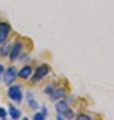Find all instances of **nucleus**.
Masks as SVG:
<instances>
[{"instance_id": "obj_10", "label": "nucleus", "mask_w": 114, "mask_h": 120, "mask_svg": "<svg viewBox=\"0 0 114 120\" xmlns=\"http://www.w3.org/2000/svg\"><path fill=\"white\" fill-rule=\"evenodd\" d=\"M9 49H10V45H9V44L4 45L3 46H1V49H0V54H1L3 56H7V55H8Z\"/></svg>"}, {"instance_id": "obj_2", "label": "nucleus", "mask_w": 114, "mask_h": 120, "mask_svg": "<svg viewBox=\"0 0 114 120\" xmlns=\"http://www.w3.org/2000/svg\"><path fill=\"white\" fill-rule=\"evenodd\" d=\"M49 72V68L46 65H43V66H41L39 68L35 71V74L33 75L32 79H31V82L32 83H36L38 82L41 79H42Z\"/></svg>"}, {"instance_id": "obj_5", "label": "nucleus", "mask_w": 114, "mask_h": 120, "mask_svg": "<svg viewBox=\"0 0 114 120\" xmlns=\"http://www.w3.org/2000/svg\"><path fill=\"white\" fill-rule=\"evenodd\" d=\"M21 49H22V44L20 41L16 42L14 45V46L12 48V51L10 52V60L11 61H14V60H16L18 58L19 55H20Z\"/></svg>"}, {"instance_id": "obj_1", "label": "nucleus", "mask_w": 114, "mask_h": 120, "mask_svg": "<svg viewBox=\"0 0 114 120\" xmlns=\"http://www.w3.org/2000/svg\"><path fill=\"white\" fill-rule=\"evenodd\" d=\"M8 96L9 98H11L14 102L19 103L22 99V93L19 86H12L8 90Z\"/></svg>"}, {"instance_id": "obj_14", "label": "nucleus", "mask_w": 114, "mask_h": 120, "mask_svg": "<svg viewBox=\"0 0 114 120\" xmlns=\"http://www.w3.org/2000/svg\"><path fill=\"white\" fill-rule=\"evenodd\" d=\"M78 119H91V117L88 115H84V114H80L78 117H77Z\"/></svg>"}, {"instance_id": "obj_7", "label": "nucleus", "mask_w": 114, "mask_h": 120, "mask_svg": "<svg viewBox=\"0 0 114 120\" xmlns=\"http://www.w3.org/2000/svg\"><path fill=\"white\" fill-rule=\"evenodd\" d=\"M65 96V90L64 89H58L55 92L52 93V100L53 101H57V100L63 98Z\"/></svg>"}, {"instance_id": "obj_11", "label": "nucleus", "mask_w": 114, "mask_h": 120, "mask_svg": "<svg viewBox=\"0 0 114 120\" xmlns=\"http://www.w3.org/2000/svg\"><path fill=\"white\" fill-rule=\"evenodd\" d=\"M31 94H27V101H28V103H29V105H30V107H32L33 109H35V108H38V104H36V102L34 101V99H33V97H32V99H31Z\"/></svg>"}, {"instance_id": "obj_9", "label": "nucleus", "mask_w": 114, "mask_h": 120, "mask_svg": "<svg viewBox=\"0 0 114 120\" xmlns=\"http://www.w3.org/2000/svg\"><path fill=\"white\" fill-rule=\"evenodd\" d=\"M9 114H10V116L13 119H17V118L20 117V111L11 105L9 106Z\"/></svg>"}, {"instance_id": "obj_15", "label": "nucleus", "mask_w": 114, "mask_h": 120, "mask_svg": "<svg viewBox=\"0 0 114 120\" xmlns=\"http://www.w3.org/2000/svg\"><path fill=\"white\" fill-rule=\"evenodd\" d=\"M3 71H4V68H3V66L0 64V75H1L2 73H3Z\"/></svg>"}, {"instance_id": "obj_8", "label": "nucleus", "mask_w": 114, "mask_h": 120, "mask_svg": "<svg viewBox=\"0 0 114 120\" xmlns=\"http://www.w3.org/2000/svg\"><path fill=\"white\" fill-rule=\"evenodd\" d=\"M31 74V68L28 66L24 67V68L21 69V71L19 72V77H20L21 79H27L29 76Z\"/></svg>"}, {"instance_id": "obj_3", "label": "nucleus", "mask_w": 114, "mask_h": 120, "mask_svg": "<svg viewBox=\"0 0 114 120\" xmlns=\"http://www.w3.org/2000/svg\"><path fill=\"white\" fill-rule=\"evenodd\" d=\"M9 30H10V26H9L8 23L0 22V45L6 41Z\"/></svg>"}, {"instance_id": "obj_4", "label": "nucleus", "mask_w": 114, "mask_h": 120, "mask_svg": "<svg viewBox=\"0 0 114 120\" xmlns=\"http://www.w3.org/2000/svg\"><path fill=\"white\" fill-rule=\"evenodd\" d=\"M15 77H16V69L14 67H10V68H8V70L5 73L4 81L6 84L9 85L15 80Z\"/></svg>"}, {"instance_id": "obj_13", "label": "nucleus", "mask_w": 114, "mask_h": 120, "mask_svg": "<svg viewBox=\"0 0 114 120\" xmlns=\"http://www.w3.org/2000/svg\"><path fill=\"white\" fill-rule=\"evenodd\" d=\"M33 118H34L35 120H42V119H43V115L41 114V113H36Z\"/></svg>"}, {"instance_id": "obj_6", "label": "nucleus", "mask_w": 114, "mask_h": 120, "mask_svg": "<svg viewBox=\"0 0 114 120\" xmlns=\"http://www.w3.org/2000/svg\"><path fill=\"white\" fill-rule=\"evenodd\" d=\"M56 109H57V111H58L59 114L64 117V115L66 114V112L68 111L70 108L68 107V104H67L66 102H63L62 101V102H59L58 104L56 105Z\"/></svg>"}, {"instance_id": "obj_12", "label": "nucleus", "mask_w": 114, "mask_h": 120, "mask_svg": "<svg viewBox=\"0 0 114 120\" xmlns=\"http://www.w3.org/2000/svg\"><path fill=\"white\" fill-rule=\"evenodd\" d=\"M6 111H5V109L4 108H0V118H2V119H4L5 117H6Z\"/></svg>"}]
</instances>
